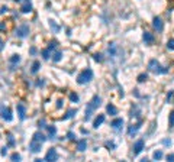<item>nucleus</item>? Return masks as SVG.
Instances as JSON below:
<instances>
[{
  "label": "nucleus",
  "mask_w": 174,
  "mask_h": 162,
  "mask_svg": "<svg viewBox=\"0 0 174 162\" xmlns=\"http://www.w3.org/2000/svg\"><path fill=\"white\" fill-rule=\"evenodd\" d=\"M45 141H47V136H45V135H42L41 132H36V133H34V136H32V139H31V143H29V149H31V152H34V153L41 152L42 145H44V142H45Z\"/></svg>",
  "instance_id": "obj_1"
},
{
  "label": "nucleus",
  "mask_w": 174,
  "mask_h": 162,
  "mask_svg": "<svg viewBox=\"0 0 174 162\" xmlns=\"http://www.w3.org/2000/svg\"><path fill=\"white\" fill-rule=\"evenodd\" d=\"M100 101H102V98L99 97V96H93V98L87 103V107H86V116H84V120H90V117H91V114L96 111V108L100 106Z\"/></svg>",
  "instance_id": "obj_2"
},
{
  "label": "nucleus",
  "mask_w": 174,
  "mask_h": 162,
  "mask_svg": "<svg viewBox=\"0 0 174 162\" xmlns=\"http://www.w3.org/2000/svg\"><path fill=\"white\" fill-rule=\"evenodd\" d=\"M91 78H93V71L90 68H86L77 75V83L78 84H87L88 81H91Z\"/></svg>",
  "instance_id": "obj_3"
},
{
  "label": "nucleus",
  "mask_w": 174,
  "mask_h": 162,
  "mask_svg": "<svg viewBox=\"0 0 174 162\" xmlns=\"http://www.w3.org/2000/svg\"><path fill=\"white\" fill-rule=\"evenodd\" d=\"M148 70L152 72H157V74H164V72L168 71L167 68H162L157 59H151V61L148 62Z\"/></svg>",
  "instance_id": "obj_4"
},
{
  "label": "nucleus",
  "mask_w": 174,
  "mask_h": 162,
  "mask_svg": "<svg viewBox=\"0 0 174 162\" xmlns=\"http://www.w3.org/2000/svg\"><path fill=\"white\" fill-rule=\"evenodd\" d=\"M15 1H19L22 6H20V10L22 13H29L32 12V4H31V0H15Z\"/></svg>",
  "instance_id": "obj_5"
},
{
  "label": "nucleus",
  "mask_w": 174,
  "mask_h": 162,
  "mask_svg": "<svg viewBox=\"0 0 174 162\" xmlns=\"http://www.w3.org/2000/svg\"><path fill=\"white\" fill-rule=\"evenodd\" d=\"M29 35V26L28 25H20L16 29V36L17 38H26Z\"/></svg>",
  "instance_id": "obj_6"
},
{
  "label": "nucleus",
  "mask_w": 174,
  "mask_h": 162,
  "mask_svg": "<svg viewBox=\"0 0 174 162\" xmlns=\"http://www.w3.org/2000/svg\"><path fill=\"white\" fill-rule=\"evenodd\" d=\"M55 48H57V42L54 41V42L50 44V46H48L47 49L42 51V56H44V59H50V58H51V52L55 49Z\"/></svg>",
  "instance_id": "obj_7"
},
{
  "label": "nucleus",
  "mask_w": 174,
  "mask_h": 162,
  "mask_svg": "<svg viewBox=\"0 0 174 162\" xmlns=\"http://www.w3.org/2000/svg\"><path fill=\"white\" fill-rule=\"evenodd\" d=\"M44 161H58V153H57V149H55V148H51V149L47 152Z\"/></svg>",
  "instance_id": "obj_8"
},
{
  "label": "nucleus",
  "mask_w": 174,
  "mask_h": 162,
  "mask_svg": "<svg viewBox=\"0 0 174 162\" xmlns=\"http://www.w3.org/2000/svg\"><path fill=\"white\" fill-rule=\"evenodd\" d=\"M16 108H17L19 119H20V120H25V119H26V107H25V104H23V103H19L16 106Z\"/></svg>",
  "instance_id": "obj_9"
},
{
  "label": "nucleus",
  "mask_w": 174,
  "mask_h": 162,
  "mask_svg": "<svg viewBox=\"0 0 174 162\" xmlns=\"http://www.w3.org/2000/svg\"><path fill=\"white\" fill-rule=\"evenodd\" d=\"M144 149V139H139V141H137L135 142V145H134V155H138V153H141V151Z\"/></svg>",
  "instance_id": "obj_10"
},
{
  "label": "nucleus",
  "mask_w": 174,
  "mask_h": 162,
  "mask_svg": "<svg viewBox=\"0 0 174 162\" xmlns=\"http://www.w3.org/2000/svg\"><path fill=\"white\" fill-rule=\"evenodd\" d=\"M1 117L6 120V122H12V119H13V116H12V111H10V108H3L1 110Z\"/></svg>",
  "instance_id": "obj_11"
},
{
  "label": "nucleus",
  "mask_w": 174,
  "mask_h": 162,
  "mask_svg": "<svg viewBox=\"0 0 174 162\" xmlns=\"http://www.w3.org/2000/svg\"><path fill=\"white\" fill-rule=\"evenodd\" d=\"M103 122H104V114H99V116L94 119V122H93V127H94V129H97V127L103 123Z\"/></svg>",
  "instance_id": "obj_12"
},
{
  "label": "nucleus",
  "mask_w": 174,
  "mask_h": 162,
  "mask_svg": "<svg viewBox=\"0 0 174 162\" xmlns=\"http://www.w3.org/2000/svg\"><path fill=\"white\" fill-rule=\"evenodd\" d=\"M86 148H87V141L86 139H80V141L77 142V149H78L80 152L86 151Z\"/></svg>",
  "instance_id": "obj_13"
},
{
  "label": "nucleus",
  "mask_w": 174,
  "mask_h": 162,
  "mask_svg": "<svg viewBox=\"0 0 174 162\" xmlns=\"http://www.w3.org/2000/svg\"><path fill=\"white\" fill-rule=\"evenodd\" d=\"M122 125H123V120H122V119H115V120L112 122V125H110V126L113 127L115 130H119V129L122 127Z\"/></svg>",
  "instance_id": "obj_14"
},
{
  "label": "nucleus",
  "mask_w": 174,
  "mask_h": 162,
  "mask_svg": "<svg viewBox=\"0 0 174 162\" xmlns=\"http://www.w3.org/2000/svg\"><path fill=\"white\" fill-rule=\"evenodd\" d=\"M152 25H154V28H155L158 32H161V31H162V28H164V26H162V22H161V19H160V18L154 19V23H152Z\"/></svg>",
  "instance_id": "obj_15"
},
{
  "label": "nucleus",
  "mask_w": 174,
  "mask_h": 162,
  "mask_svg": "<svg viewBox=\"0 0 174 162\" xmlns=\"http://www.w3.org/2000/svg\"><path fill=\"white\" fill-rule=\"evenodd\" d=\"M144 41H145V44H152L154 42V35L150 34V32H144Z\"/></svg>",
  "instance_id": "obj_16"
},
{
  "label": "nucleus",
  "mask_w": 174,
  "mask_h": 162,
  "mask_svg": "<svg viewBox=\"0 0 174 162\" xmlns=\"http://www.w3.org/2000/svg\"><path fill=\"white\" fill-rule=\"evenodd\" d=\"M106 110H107V113H109V114H112V116L118 114V108L115 107L113 104H107V107H106Z\"/></svg>",
  "instance_id": "obj_17"
},
{
  "label": "nucleus",
  "mask_w": 174,
  "mask_h": 162,
  "mask_svg": "<svg viewBox=\"0 0 174 162\" xmlns=\"http://www.w3.org/2000/svg\"><path fill=\"white\" fill-rule=\"evenodd\" d=\"M61 56H63V52H61V51H57L55 54L52 55V61H54V62H58V61L61 59Z\"/></svg>",
  "instance_id": "obj_18"
},
{
  "label": "nucleus",
  "mask_w": 174,
  "mask_h": 162,
  "mask_svg": "<svg viewBox=\"0 0 174 162\" xmlns=\"http://www.w3.org/2000/svg\"><path fill=\"white\" fill-rule=\"evenodd\" d=\"M75 113H77V110H75V108H71V110H68V111H67V114L64 116V120H67V119H71V117H73V116H74Z\"/></svg>",
  "instance_id": "obj_19"
},
{
  "label": "nucleus",
  "mask_w": 174,
  "mask_h": 162,
  "mask_svg": "<svg viewBox=\"0 0 174 162\" xmlns=\"http://www.w3.org/2000/svg\"><path fill=\"white\" fill-rule=\"evenodd\" d=\"M9 61H10L12 64H16V62H19V61H20V55H16V54H15V55H12Z\"/></svg>",
  "instance_id": "obj_20"
},
{
  "label": "nucleus",
  "mask_w": 174,
  "mask_h": 162,
  "mask_svg": "<svg viewBox=\"0 0 174 162\" xmlns=\"http://www.w3.org/2000/svg\"><path fill=\"white\" fill-rule=\"evenodd\" d=\"M39 65H41V64H39V61H35L34 64H32V70H31V71H32V74L38 72V70H39Z\"/></svg>",
  "instance_id": "obj_21"
},
{
  "label": "nucleus",
  "mask_w": 174,
  "mask_h": 162,
  "mask_svg": "<svg viewBox=\"0 0 174 162\" xmlns=\"http://www.w3.org/2000/svg\"><path fill=\"white\" fill-rule=\"evenodd\" d=\"M47 129H48V133H50V136H54V135L57 133V129H55V126H47Z\"/></svg>",
  "instance_id": "obj_22"
},
{
  "label": "nucleus",
  "mask_w": 174,
  "mask_h": 162,
  "mask_svg": "<svg viewBox=\"0 0 174 162\" xmlns=\"http://www.w3.org/2000/svg\"><path fill=\"white\" fill-rule=\"evenodd\" d=\"M50 25H51V29H54V32H58V31H60V26H58L54 20H51V22H50Z\"/></svg>",
  "instance_id": "obj_23"
},
{
  "label": "nucleus",
  "mask_w": 174,
  "mask_h": 162,
  "mask_svg": "<svg viewBox=\"0 0 174 162\" xmlns=\"http://www.w3.org/2000/svg\"><path fill=\"white\" fill-rule=\"evenodd\" d=\"M70 100L74 101V103H77V101H78V96H77L75 93H71V94H70Z\"/></svg>",
  "instance_id": "obj_24"
},
{
  "label": "nucleus",
  "mask_w": 174,
  "mask_h": 162,
  "mask_svg": "<svg viewBox=\"0 0 174 162\" xmlns=\"http://www.w3.org/2000/svg\"><path fill=\"white\" fill-rule=\"evenodd\" d=\"M161 158H162V152H161V151L154 152V159H161Z\"/></svg>",
  "instance_id": "obj_25"
},
{
  "label": "nucleus",
  "mask_w": 174,
  "mask_h": 162,
  "mask_svg": "<svg viewBox=\"0 0 174 162\" xmlns=\"http://www.w3.org/2000/svg\"><path fill=\"white\" fill-rule=\"evenodd\" d=\"M167 48H168V49H174V39H170V41L167 42Z\"/></svg>",
  "instance_id": "obj_26"
},
{
  "label": "nucleus",
  "mask_w": 174,
  "mask_h": 162,
  "mask_svg": "<svg viewBox=\"0 0 174 162\" xmlns=\"http://www.w3.org/2000/svg\"><path fill=\"white\" fill-rule=\"evenodd\" d=\"M10 159H12V161H20V155H19V153H13V155L10 156Z\"/></svg>",
  "instance_id": "obj_27"
},
{
  "label": "nucleus",
  "mask_w": 174,
  "mask_h": 162,
  "mask_svg": "<svg viewBox=\"0 0 174 162\" xmlns=\"http://www.w3.org/2000/svg\"><path fill=\"white\" fill-rule=\"evenodd\" d=\"M170 126H174V110L170 113Z\"/></svg>",
  "instance_id": "obj_28"
},
{
  "label": "nucleus",
  "mask_w": 174,
  "mask_h": 162,
  "mask_svg": "<svg viewBox=\"0 0 174 162\" xmlns=\"http://www.w3.org/2000/svg\"><path fill=\"white\" fill-rule=\"evenodd\" d=\"M144 80H147V75H145V74H141V75L138 77V81H141V83H142Z\"/></svg>",
  "instance_id": "obj_29"
},
{
  "label": "nucleus",
  "mask_w": 174,
  "mask_h": 162,
  "mask_svg": "<svg viewBox=\"0 0 174 162\" xmlns=\"http://www.w3.org/2000/svg\"><path fill=\"white\" fill-rule=\"evenodd\" d=\"M94 59H96V61H99V62H100V61H102V59H103V58H102V55H100V54H96V55H94Z\"/></svg>",
  "instance_id": "obj_30"
},
{
  "label": "nucleus",
  "mask_w": 174,
  "mask_h": 162,
  "mask_svg": "<svg viewBox=\"0 0 174 162\" xmlns=\"http://www.w3.org/2000/svg\"><path fill=\"white\" fill-rule=\"evenodd\" d=\"M0 31H6V23L4 22H0Z\"/></svg>",
  "instance_id": "obj_31"
},
{
  "label": "nucleus",
  "mask_w": 174,
  "mask_h": 162,
  "mask_svg": "<svg viewBox=\"0 0 174 162\" xmlns=\"http://www.w3.org/2000/svg\"><path fill=\"white\" fill-rule=\"evenodd\" d=\"M4 12H7V7H6V6H1V9H0V13L3 15Z\"/></svg>",
  "instance_id": "obj_32"
},
{
  "label": "nucleus",
  "mask_w": 174,
  "mask_h": 162,
  "mask_svg": "<svg viewBox=\"0 0 174 162\" xmlns=\"http://www.w3.org/2000/svg\"><path fill=\"white\" fill-rule=\"evenodd\" d=\"M3 48H4V42H3V41L0 39V52L3 51Z\"/></svg>",
  "instance_id": "obj_33"
},
{
  "label": "nucleus",
  "mask_w": 174,
  "mask_h": 162,
  "mask_svg": "<svg viewBox=\"0 0 174 162\" xmlns=\"http://www.w3.org/2000/svg\"><path fill=\"white\" fill-rule=\"evenodd\" d=\"M167 159H168V161H174V155H173V153H171V155H168V156H167Z\"/></svg>",
  "instance_id": "obj_34"
},
{
  "label": "nucleus",
  "mask_w": 174,
  "mask_h": 162,
  "mask_svg": "<svg viewBox=\"0 0 174 162\" xmlns=\"http://www.w3.org/2000/svg\"><path fill=\"white\" fill-rule=\"evenodd\" d=\"M57 107H63V100H58V104H57Z\"/></svg>",
  "instance_id": "obj_35"
}]
</instances>
